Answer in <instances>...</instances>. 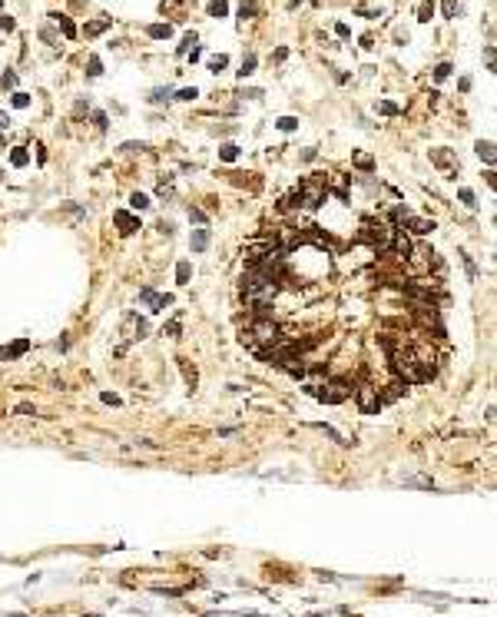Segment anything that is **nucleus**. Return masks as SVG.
<instances>
[{"label": "nucleus", "mask_w": 497, "mask_h": 617, "mask_svg": "<svg viewBox=\"0 0 497 617\" xmlns=\"http://www.w3.org/2000/svg\"><path fill=\"white\" fill-rule=\"evenodd\" d=\"M239 338H242V345H245L249 352H258V349H265V345L278 342L282 332H278V325L269 316H256L252 322H249V329H242Z\"/></svg>", "instance_id": "obj_1"}, {"label": "nucleus", "mask_w": 497, "mask_h": 617, "mask_svg": "<svg viewBox=\"0 0 497 617\" xmlns=\"http://www.w3.org/2000/svg\"><path fill=\"white\" fill-rule=\"evenodd\" d=\"M391 236H394V226L385 223V219H365L361 229H358V239L368 243L371 249H388L391 246Z\"/></svg>", "instance_id": "obj_2"}, {"label": "nucleus", "mask_w": 497, "mask_h": 617, "mask_svg": "<svg viewBox=\"0 0 497 617\" xmlns=\"http://www.w3.org/2000/svg\"><path fill=\"white\" fill-rule=\"evenodd\" d=\"M295 193H298V203H302V206H308V209H318V206L328 199V183H325V179H322V173H318V176H308V179H302Z\"/></svg>", "instance_id": "obj_3"}, {"label": "nucleus", "mask_w": 497, "mask_h": 617, "mask_svg": "<svg viewBox=\"0 0 497 617\" xmlns=\"http://www.w3.org/2000/svg\"><path fill=\"white\" fill-rule=\"evenodd\" d=\"M308 392L318 398V402H325V405H338V402H345L351 395V385L345 378H338V382H328V385H308Z\"/></svg>", "instance_id": "obj_4"}, {"label": "nucleus", "mask_w": 497, "mask_h": 617, "mask_svg": "<svg viewBox=\"0 0 497 617\" xmlns=\"http://www.w3.org/2000/svg\"><path fill=\"white\" fill-rule=\"evenodd\" d=\"M391 369H394V375L405 382V385H414V382H421V372H418V362H414V355L411 352H391Z\"/></svg>", "instance_id": "obj_5"}, {"label": "nucleus", "mask_w": 497, "mask_h": 617, "mask_svg": "<svg viewBox=\"0 0 497 617\" xmlns=\"http://www.w3.org/2000/svg\"><path fill=\"white\" fill-rule=\"evenodd\" d=\"M355 402H358L361 415H378V411H381V405H385L375 385H358V388H355Z\"/></svg>", "instance_id": "obj_6"}, {"label": "nucleus", "mask_w": 497, "mask_h": 617, "mask_svg": "<svg viewBox=\"0 0 497 617\" xmlns=\"http://www.w3.org/2000/svg\"><path fill=\"white\" fill-rule=\"evenodd\" d=\"M139 302H146L149 312H163V309L172 305V296H156V289H143L139 292Z\"/></svg>", "instance_id": "obj_7"}, {"label": "nucleus", "mask_w": 497, "mask_h": 617, "mask_svg": "<svg viewBox=\"0 0 497 617\" xmlns=\"http://www.w3.org/2000/svg\"><path fill=\"white\" fill-rule=\"evenodd\" d=\"M113 223L120 226V236H133V232L139 229V219H136V216H129L126 209H116V212H113Z\"/></svg>", "instance_id": "obj_8"}, {"label": "nucleus", "mask_w": 497, "mask_h": 617, "mask_svg": "<svg viewBox=\"0 0 497 617\" xmlns=\"http://www.w3.org/2000/svg\"><path fill=\"white\" fill-rule=\"evenodd\" d=\"M405 392H408V385L401 382V378H394V382H388V385H385V392H378V395H381V402H398Z\"/></svg>", "instance_id": "obj_9"}, {"label": "nucleus", "mask_w": 497, "mask_h": 617, "mask_svg": "<svg viewBox=\"0 0 497 617\" xmlns=\"http://www.w3.org/2000/svg\"><path fill=\"white\" fill-rule=\"evenodd\" d=\"M391 249L398 252V259H408V256H411V239H408L405 232H398V229H394V236H391Z\"/></svg>", "instance_id": "obj_10"}, {"label": "nucleus", "mask_w": 497, "mask_h": 617, "mask_svg": "<svg viewBox=\"0 0 497 617\" xmlns=\"http://www.w3.org/2000/svg\"><path fill=\"white\" fill-rule=\"evenodd\" d=\"M431 163L434 166H444V169H458V159L451 150H431Z\"/></svg>", "instance_id": "obj_11"}, {"label": "nucleus", "mask_w": 497, "mask_h": 617, "mask_svg": "<svg viewBox=\"0 0 497 617\" xmlns=\"http://www.w3.org/2000/svg\"><path fill=\"white\" fill-rule=\"evenodd\" d=\"M405 223H408V229H411L414 236H428V232L434 229V223H431V219H421V216H408Z\"/></svg>", "instance_id": "obj_12"}, {"label": "nucleus", "mask_w": 497, "mask_h": 617, "mask_svg": "<svg viewBox=\"0 0 497 617\" xmlns=\"http://www.w3.org/2000/svg\"><path fill=\"white\" fill-rule=\"evenodd\" d=\"M110 23H113L110 17L90 20V23H86V27H83V34H86V37H100V34H106V30H110Z\"/></svg>", "instance_id": "obj_13"}, {"label": "nucleus", "mask_w": 497, "mask_h": 617, "mask_svg": "<svg viewBox=\"0 0 497 617\" xmlns=\"http://www.w3.org/2000/svg\"><path fill=\"white\" fill-rule=\"evenodd\" d=\"M50 17H53V23L60 27V30H63V37H67V40H73V37H76V27H73V20L67 17V14H50Z\"/></svg>", "instance_id": "obj_14"}, {"label": "nucleus", "mask_w": 497, "mask_h": 617, "mask_svg": "<svg viewBox=\"0 0 497 617\" xmlns=\"http://www.w3.org/2000/svg\"><path fill=\"white\" fill-rule=\"evenodd\" d=\"M146 34L153 40H169V37H172V27H169V23H149Z\"/></svg>", "instance_id": "obj_15"}, {"label": "nucleus", "mask_w": 497, "mask_h": 617, "mask_svg": "<svg viewBox=\"0 0 497 617\" xmlns=\"http://www.w3.org/2000/svg\"><path fill=\"white\" fill-rule=\"evenodd\" d=\"M206 246H209V229H206V226L192 229V252H203Z\"/></svg>", "instance_id": "obj_16"}, {"label": "nucleus", "mask_w": 497, "mask_h": 617, "mask_svg": "<svg viewBox=\"0 0 497 617\" xmlns=\"http://www.w3.org/2000/svg\"><path fill=\"white\" fill-rule=\"evenodd\" d=\"M474 150H478V156L484 159V163H494V143H491V140H478Z\"/></svg>", "instance_id": "obj_17"}, {"label": "nucleus", "mask_w": 497, "mask_h": 617, "mask_svg": "<svg viewBox=\"0 0 497 617\" xmlns=\"http://www.w3.org/2000/svg\"><path fill=\"white\" fill-rule=\"evenodd\" d=\"M351 163H355L358 169H365V173H371V169H375V159H371L368 153H355V156H351Z\"/></svg>", "instance_id": "obj_18"}, {"label": "nucleus", "mask_w": 497, "mask_h": 617, "mask_svg": "<svg viewBox=\"0 0 497 617\" xmlns=\"http://www.w3.org/2000/svg\"><path fill=\"white\" fill-rule=\"evenodd\" d=\"M256 14H258V3H256V0H242V3H239V17L242 20H252Z\"/></svg>", "instance_id": "obj_19"}, {"label": "nucleus", "mask_w": 497, "mask_h": 617, "mask_svg": "<svg viewBox=\"0 0 497 617\" xmlns=\"http://www.w3.org/2000/svg\"><path fill=\"white\" fill-rule=\"evenodd\" d=\"M189 276H192V265L183 259L179 265H176V282H179V285H189Z\"/></svg>", "instance_id": "obj_20"}, {"label": "nucleus", "mask_w": 497, "mask_h": 617, "mask_svg": "<svg viewBox=\"0 0 497 617\" xmlns=\"http://www.w3.org/2000/svg\"><path fill=\"white\" fill-rule=\"evenodd\" d=\"M10 163H14L17 169H23L27 163H30V156H27V150H23V146H17V150H10Z\"/></svg>", "instance_id": "obj_21"}, {"label": "nucleus", "mask_w": 497, "mask_h": 617, "mask_svg": "<svg viewBox=\"0 0 497 617\" xmlns=\"http://www.w3.org/2000/svg\"><path fill=\"white\" fill-rule=\"evenodd\" d=\"M441 14H444L447 20H458V14H461L458 0H441Z\"/></svg>", "instance_id": "obj_22"}, {"label": "nucleus", "mask_w": 497, "mask_h": 617, "mask_svg": "<svg viewBox=\"0 0 497 617\" xmlns=\"http://www.w3.org/2000/svg\"><path fill=\"white\" fill-rule=\"evenodd\" d=\"M225 67H229V56H225V53H219V56H212V60H209V73H222Z\"/></svg>", "instance_id": "obj_23"}, {"label": "nucleus", "mask_w": 497, "mask_h": 617, "mask_svg": "<svg viewBox=\"0 0 497 617\" xmlns=\"http://www.w3.org/2000/svg\"><path fill=\"white\" fill-rule=\"evenodd\" d=\"M275 126H278L282 133H292V130H298V120H295V116H278Z\"/></svg>", "instance_id": "obj_24"}, {"label": "nucleus", "mask_w": 497, "mask_h": 617, "mask_svg": "<svg viewBox=\"0 0 497 617\" xmlns=\"http://www.w3.org/2000/svg\"><path fill=\"white\" fill-rule=\"evenodd\" d=\"M239 156V146L236 143H225V146H219V159H225V163H232Z\"/></svg>", "instance_id": "obj_25"}, {"label": "nucleus", "mask_w": 497, "mask_h": 617, "mask_svg": "<svg viewBox=\"0 0 497 617\" xmlns=\"http://www.w3.org/2000/svg\"><path fill=\"white\" fill-rule=\"evenodd\" d=\"M431 14H434V0H421V7H418V20H421V23H428V20H431Z\"/></svg>", "instance_id": "obj_26"}, {"label": "nucleus", "mask_w": 497, "mask_h": 617, "mask_svg": "<svg viewBox=\"0 0 497 617\" xmlns=\"http://www.w3.org/2000/svg\"><path fill=\"white\" fill-rule=\"evenodd\" d=\"M169 96H172V90H169V87H156V90L149 93V103H166Z\"/></svg>", "instance_id": "obj_27"}, {"label": "nucleus", "mask_w": 497, "mask_h": 617, "mask_svg": "<svg viewBox=\"0 0 497 617\" xmlns=\"http://www.w3.org/2000/svg\"><path fill=\"white\" fill-rule=\"evenodd\" d=\"M225 14H229V3L225 0H212L209 3V17H225Z\"/></svg>", "instance_id": "obj_28"}, {"label": "nucleus", "mask_w": 497, "mask_h": 617, "mask_svg": "<svg viewBox=\"0 0 497 617\" xmlns=\"http://www.w3.org/2000/svg\"><path fill=\"white\" fill-rule=\"evenodd\" d=\"M458 196H461V203L467 206V209H478V196H474V193H471L467 186H461V193H458Z\"/></svg>", "instance_id": "obj_29"}, {"label": "nucleus", "mask_w": 497, "mask_h": 617, "mask_svg": "<svg viewBox=\"0 0 497 617\" xmlns=\"http://www.w3.org/2000/svg\"><path fill=\"white\" fill-rule=\"evenodd\" d=\"M256 73V53H249L245 60H242V70H239V76L245 80V76H252Z\"/></svg>", "instance_id": "obj_30"}, {"label": "nucleus", "mask_w": 497, "mask_h": 617, "mask_svg": "<svg viewBox=\"0 0 497 617\" xmlns=\"http://www.w3.org/2000/svg\"><path fill=\"white\" fill-rule=\"evenodd\" d=\"M378 113H381V116H398V103H391V100H381V103H378Z\"/></svg>", "instance_id": "obj_31"}, {"label": "nucleus", "mask_w": 497, "mask_h": 617, "mask_svg": "<svg viewBox=\"0 0 497 617\" xmlns=\"http://www.w3.org/2000/svg\"><path fill=\"white\" fill-rule=\"evenodd\" d=\"M103 73V63H100V56H90L86 60V76H100Z\"/></svg>", "instance_id": "obj_32"}, {"label": "nucleus", "mask_w": 497, "mask_h": 617, "mask_svg": "<svg viewBox=\"0 0 497 617\" xmlns=\"http://www.w3.org/2000/svg\"><path fill=\"white\" fill-rule=\"evenodd\" d=\"M129 206H133V209H149V196H143V193H133V196H129Z\"/></svg>", "instance_id": "obj_33"}, {"label": "nucleus", "mask_w": 497, "mask_h": 617, "mask_svg": "<svg viewBox=\"0 0 497 617\" xmlns=\"http://www.w3.org/2000/svg\"><path fill=\"white\" fill-rule=\"evenodd\" d=\"M0 87H3V90H14V87H17V73H14V70H7V73L0 76Z\"/></svg>", "instance_id": "obj_34"}, {"label": "nucleus", "mask_w": 497, "mask_h": 617, "mask_svg": "<svg viewBox=\"0 0 497 617\" xmlns=\"http://www.w3.org/2000/svg\"><path fill=\"white\" fill-rule=\"evenodd\" d=\"M447 76H451V63H438V67H434V80L441 83V80H447Z\"/></svg>", "instance_id": "obj_35"}, {"label": "nucleus", "mask_w": 497, "mask_h": 617, "mask_svg": "<svg viewBox=\"0 0 497 617\" xmlns=\"http://www.w3.org/2000/svg\"><path fill=\"white\" fill-rule=\"evenodd\" d=\"M408 216H411V212H408L405 206H394V209H391V223H405Z\"/></svg>", "instance_id": "obj_36"}, {"label": "nucleus", "mask_w": 497, "mask_h": 617, "mask_svg": "<svg viewBox=\"0 0 497 617\" xmlns=\"http://www.w3.org/2000/svg\"><path fill=\"white\" fill-rule=\"evenodd\" d=\"M196 96H199V90H196V87H186V90H179V93H176V100L189 103V100H196Z\"/></svg>", "instance_id": "obj_37"}, {"label": "nucleus", "mask_w": 497, "mask_h": 617, "mask_svg": "<svg viewBox=\"0 0 497 617\" xmlns=\"http://www.w3.org/2000/svg\"><path fill=\"white\" fill-rule=\"evenodd\" d=\"M189 47H196V34H186L183 37V43H179V56L189 53Z\"/></svg>", "instance_id": "obj_38"}, {"label": "nucleus", "mask_w": 497, "mask_h": 617, "mask_svg": "<svg viewBox=\"0 0 497 617\" xmlns=\"http://www.w3.org/2000/svg\"><path fill=\"white\" fill-rule=\"evenodd\" d=\"M179 365H183V375H186V382H189V385H196V369H192L189 362H183V358H179Z\"/></svg>", "instance_id": "obj_39"}, {"label": "nucleus", "mask_w": 497, "mask_h": 617, "mask_svg": "<svg viewBox=\"0 0 497 617\" xmlns=\"http://www.w3.org/2000/svg\"><path fill=\"white\" fill-rule=\"evenodd\" d=\"M10 103H14L17 110H23V106H30V96H27V93H14V100H10Z\"/></svg>", "instance_id": "obj_40"}, {"label": "nucleus", "mask_w": 497, "mask_h": 617, "mask_svg": "<svg viewBox=\"0 0 497 617\" xmlns=\"http://www.w3.org/2000/svg\"><path fill=\"white\" fill-rule=\"evenodd\" d=\"M189 219H192V223H206V212H203V209H196V206H192V209H189Z\"/></svg>", "instance_id": "obj_41"}, {"label": "nucleus", "mask_w": 497, "mask_h": 617, "mask_svg": "<svg viewBox=\"0 0 497 617\" xmlns=\"http://www.w3.org/2000/svg\"><path fill=\"white\" fill-rule=\"evenodd\" d=\"M14 27H17V20H14V17H7V14L0 17V30H14Z\"/></svg>", "instance_id": "obj_42"}, {"label": "nucleus", "mask_w": 497, "mask_h": 617, "mask_svg": "<svg viewBox=\"0 0 497 617\" xmlns=\"http://www.w3.org/2000/svg\"><path fill=\"white\" fill-rule=\"evenodd\" d=\"M40 37L47 40V43H56V34L50 30V27H40Z\"/></svg>", "instance_id": "obj_43"}, {"label": "nucleus", "mask_w": 497, "mask_h": 617, "mask_svg": "<svg viewBox=\"0 0 497 617\" xmlns=\"http://www.w3.org/2000/svg\"><path fill=\"white\" fill-rule=\"evenodd\" d=\"M93 123H96L100 130H106V126H110V123H106V113H93Z\"/></svg>", "instance_id": "obj_44"}, {"label": "nucleus", "mask_w": 497, "mask_h": 617, "mask_svg": "<svg viewBox=\"0 0 497 617\" xmlns=\"http://www.w3.org/2000/svg\"><path fill=\"white\" fill-rule=\"evenodd\" d=\"M136 150H146V143H123V153H136Z\"/></svg>", "instance_id": "obj_45"}, {"label": "nucleus", "mask_w": 497, "mask_h": 617, "mask_svg": "<svg viewBox=\"0 0 497 617\" xmlns=\"http://www.w3.org/2000/svg\"><path fill=\"white\" fill-rule=\"evenodd\" d=\"M163 335H179V322H169L163 329Z\"/></svg>", "instance_id": "obj_46"}, {"label": "nucleus", "mask_w": 497, "mask_h": 617, "mask_svg": "<svg viewBox=\"0 0 497 617\" xmlns=\"http://www.w3.org/2000/svg\"><path fill=\"white\" fill-rule=\"evenodd\" d=\"M103 402H106V405H120V395H113V392H103Z\"/></svg>", "instance_id": "obj_47"}, {"label": "nucleus", "mask_w": 497, "mask_h": 617, "mask_svg": "<svg viewBox=\"0 0 497 617\" xmlns=\"http://www.w3.org/2000/svg\"><path fill=\"white\" fill-rule=\"evenodd\" d=\"M285 56H289V50H285V47H278L275 53H272V60H275V63H282V60H285Z\"/></svg>", "instance_id": "obj_48"}, {"label": "nucleus", "mask_w": 497, "mask_h": 617, "mask_svg": "<svg viewBox=\"0 0 497 617\" xmlns=\"http://www.w3.org/2000/svg\"><path fill=\"white\" fill-rule=\"evenodd\" d=\"M335 34H338V37H351V30L345 27V23H335Z\"/></svg>", "instance_id": "obj_49"}, {"label": "nucleus", "mask_w": 497, "mask_h": 617, "mask_svg": "<svg viewBox=\"0 0 497 617\" xmlns=\"http://www.w3.org/2000/svg\"><path fill=\"white\" fill-rule=\"evenodd\" d=\"M484 56H487V70H494V47H487V50H484Z\"/></svg>", "instance_id": "obj_50"}, {"label": "nucleus", "mask_w": 497, "mask_h": 617, "mask_svg": "<svg viewBox=\"0 0 497 617\" xmlns=\"http://www.w3.org/2000/svg\"><path fill=\"white\" fill-rule=\"evenodd\" d=\"M30 411H34V405H30V402H23V405H17V415H30Z\"/></svg>", "instance_id": "obj_51"}, {"label": "nucleus", "mask_w": 497, "mask_h": 617, "mask_svg": "<svg viewBox=\"0 0 497 617\" xmlns=\"http://www.w3.org/2000/svg\"><path fill=\"white\" fill-rule=\"evenodd\" d=\"M7 126H10V116H7V113L0 110V130H7Z\"/></svg>", "instance_id": "obj_52"}, {"label": "nucleus", "mask_w": 497, "mask_h": 617, "mask_svg": "<svg viewBox=\"0 0 497 617\" xmlns=\"http://www.w3.org/2000/svg\"><path fill=\"white\" fill-rule=\"evenodd\" d=\"M298 3H302V0H289V7H298Z\"/></svg>", "instance_id": "obj_53"}, {"label": "nucleus", "mask_w": 497, "mask_h": 617, "mask_svg": "<svg viewBox=\"0 0 497 617\" xmlns=\"http://www.w3.org/2000/svg\"><path fill=\"white\" fill-rule=\"evenodd\" d=\"M0 179H3V169H0Z\"/></svg>", "instance_id": "obj_54"}]
</instances>
